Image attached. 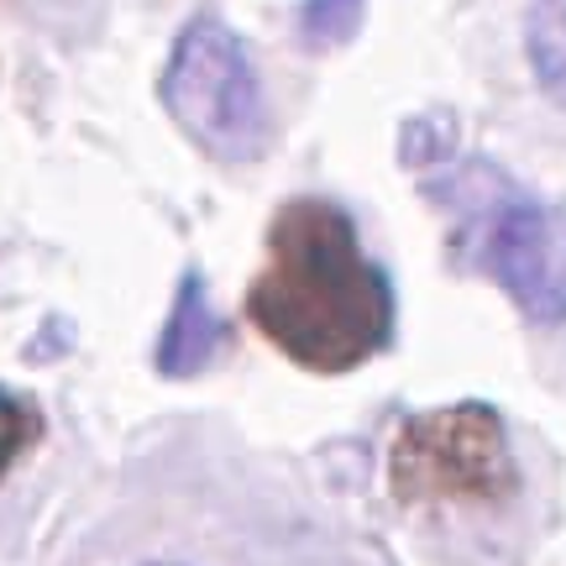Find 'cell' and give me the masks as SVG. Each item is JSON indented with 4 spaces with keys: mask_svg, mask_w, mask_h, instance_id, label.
<instances>
[{
    "mask_svg": "<svg viewBox=\"0 0 566 566\" xmlns=\"http://www.w3.org/2000/svg\"><path fill=\"white\" fill-rule=\"evenodd\" d=\"M530 69L556 105H566V0H535L525 21Z\"/></svg>",
    "mask_w": 566,
    "mask_h": 566,
    "instance_id": "cell-6",
    "label": "cell"
},
{
    "mask_svg": "<svg viewBox=\"0 0 566 566\" xmlns=\"http://www.w3.org/2000/svg\"><path fill=\"white\" fill-rule=\"evenodd\" d=\"M226 321L216 315V304H210V289L205 279L189 268L179 279V294H174V310H168V321H163V336H158V352H153V367H158L163 378H200L205 367L216 363L226 352Z\"/></svg>",
    "mask_w": 566,
    "mask_h": 566,
    "instance_id": "cell-5",
    "label": "cell"
},
{
    "mask_svg": "<svg viewBox=\"0 0 566 566\" xmlns=\"http://www.w3.org/2000/svg\"><path fill=\"white\" fill-rule=\"evenodd\" d=\"M430 200L457 216V258L499 283L525 321H566V221L546 200H535L483 158L430 184Z\"/></svg>",
    "mask_w": 566,
    "mask_h": 566,
    "instance_id": "cell-2",
    "label": "cell"
},
{
    "mask_svg": "<svg viewBox=\"0 0 566 566\" xmlns=\"http://www.w3.org/2000/svg\"><path fill=\"white\" fill-rule=\"evenodd\" d=\"M388 493L405 509L509 504L520 493V467L504 415L478 399L409 415L388 446Z\"/></svg>",
    "mask_w": 566,
    "mask_h": 566,
    "instance_id": "cell-4",
    "label": "cell"
},
{
    "mask_svg": "<svg viewBox=\"0 0 566 566\" xmlns=\"http://www.w3.org/2000/svg\"><path fill=\"white\" fill-rule=\"evenodd\" d=\"M367 0H300L294 11V32L310 53H331L363 32Z\"/></svg>",
    "mask_w": 566,
    "mask_h": 566,
    "instance_id": "cell-7",
    "label": "cell"
},
{
    "mask_svg": "<svg viewBox=\"0 0 566 566\" xmlns=\"http://www.w3.org/2000/svg\"><path fill=\"white\" fill-rule=\"evenodd\" d=\"M163 111L216 163H258L273 137L263 80L242 38L221 17H195L179 32L158 80Z\"/></svg>",
    "mask_w": 566,
    "mask_h": 566,
    "instance_id": "cell-3",
    "label": "cell"
},
{
    "mask_svg": "<svg viewBox=\"0 0 566 566\" xmlns=\"http://www.w3.org/2000/svg\"><path fill=\"white\" fill-rule=\"evenodd\" d=\"M42 415L32 399H21L17 388H0V478H11V467L38 446Z\"/></svg>",
    "mask_w": 566,
    "mask_h": 566,
    "instance_id": "cell-8",
    "label": "cell"
},
{
    "mask_svg": "<svg viewBox=\"0 0 566 566\" xmlns=\"http://www.w3.org/2000/svg\"><path fill=\"white\" fill-rule=\"evenodd\" d=\"M247 321L304 373H352L394 342V283L363 252L336 200H289L268 226V263L247 289Z\"/></svg>",
    "mask_w": 566,
    "mask_h": 566,
    "instance_id": "cell-1",
    "label": "cell"
}]
</instances>
